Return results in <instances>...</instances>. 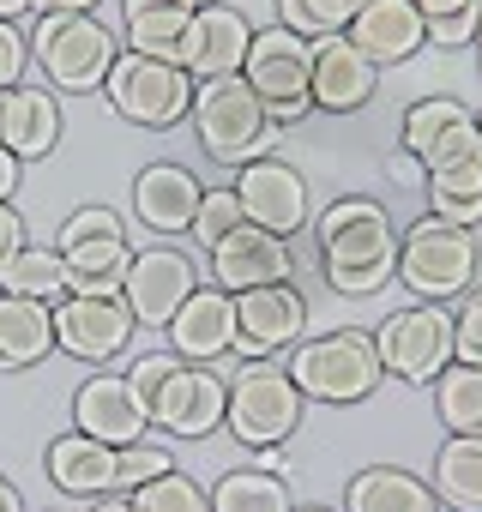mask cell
<instances>
[{
  "instance_id": "31",
  "label": "cell",
  "mask_w": 482,
  "mask_h": 512,
  "mask_svg": "<svg viewBox=\"0 0 482 512\" xmlns=\"http://www.w3.org/2000/svg\"><path fill=\"white\" fill-rule=\"evenodd\" d=\"M434 404H440L446 434H482V368L446 362L434 380Z\"/></svg>"
},
{
  "instance_id": "19",
  "label": "cell",
  "mask_w": 482,
  "mask_h": 512,
  "mask_svg": "<svg viewBox=\"0 0 482 512\" xmlns=\"http://www.w3.org/2000/svg\"><path fill=\"white\" fill-rule=\"evenodd\" d=\"M73 428L121 452V446L145 440L151 410H145V398L133 392V380H127V374H91V380L73 392Z\"/></svg>"
},
{
  "instance_id": "40",
  "label": "cell",
  "mask_w": 482,
  "mask_h": 512,
  "mask_svg": "<svg viewBox=\"0 0 482 512\" xmlns=\"http://www.w3.org/2000/svg\"><path fill=\"white\" fill-rule=\"evenodd\" d=\"M482 7V0H476ZM476 7H458V13H446V19H428V43L434 49H464V43H476Z\"/></svg>"
},
{
  "instance_id": "15",
  "label": "cell",
  "mask_w": 482,
  "mask_h": 512,
  "mask_svg": "<svg viewBox=\"0 0 482 512\" xmlns=\"http://www.w3.org/2000/svg\"><path fill=\"white\" fill-rule=\"evenodd\" d=\"M193 290H199L193 260L181 247H139L133 266H127V284H121V302L139 326H169Z\"/></svg>"
},
{
  "instance_id": "10",
  "label": "cell",
  "mask_w": 482,
  "mask_h": 512,
  "mask_svg": "<svg viewBox=\"0 0 482 512\" xmlns=\"http://www.w3.org/2000/svg\"><path fill=\"white\" fill-rule=\"evenodd\" d=\"M380 368L404 386H434L440 368L452 362V308L446 302H410L380 320L374 332Z\"/></svg>"
},
{
  "instance_id": "52",
  "label": "cell",
  "mask_w": 482,
  "mask_h": 512,
  "mask_svg": "<svg viewBox=\"0 0 482 512\" xmlns=\"http://www.w3.org/2000/svg\"><path fill=\"white\" fill-rule=\"evenodd\" d=\"M199 7H211V0H199Z\"/></svg>"
},
{
  "instance_id": "12",
  "label": "cell",
  "mask_w": 482,
  "mask_h": 512,
  "mask_svg": "<svg viewBox=\"0 0 482 512\" xmlns=\"http://www.w3.org/2000/svg\"><path fill=\"white\" fill-rule=\"evenodd\" d=\"M302 332H308V296H302L290 278L235 296V350H241V356L266 362V356L302 344Z\"/></svg>"
},
{
  "instance_id": "11",
  "label": "cell",
  "mask_w": 482,
  "mask_h": 512,
  "mask_svg": "<svg viewBox=\"0 0 482 512\" xmlns=\"http://www.w3.org/2000/svg\"><path fill=\"white\" fill-rule=\"evenodd\" d=\"M422 181H428V217H446L458 229L482 223V127H476V115L458 121L422 157Z\"/></svg>"
},
{
  "instance_id": "35",
  "label": "cell",
  "mask_w": 482,
  "mask_h": 512,
  "mask_svg": "<svg viewBox=\"0 0 482 512\" xmlns=\"http://www.w3.org/2000/svg\"><path fill=\"white\" fill-rule=\"evenodd\" d=\"M127 500H133V512H211V494H205L193 476H181V470H169V476L133 488Z\"/></svg>"
},
{
  "instance_id": "48",
  "label": "cell",
  "mask_w": 482,
  "mask_h": 512,
  "mask_svg": "<svg viewBox=\"0 0 482 512\" xmlns=\"http://www.w3.org/2000/svg\"><path fill=\"white\" fill-rule=\"evenodd\" d=\"M91 512H133V500H127V494H103Z\"/></svg>"
},
{
  "instance_id": "13",
  "label": "cell",
  "mask_w": 482,
  "mask_h": 512,
  "mask_svg": "<svg viewBox=\"0 0 482 512\" xmlns=\"http://www.w3.org/2000/svg\"><path fill=\"white\" fill-rule=\"evenodd\" d=\"M133 314L121 296H61L55 302V350L79 362H115L133 344Z\"/></svg>"
},
{
  "instance_id": "9",
  "label": "cell",
  "mask_w": 482,
  "mask_h": 512,
  "mask_svg": "<svg viewBox=\"0 0 482 512\" xmlns=\"http://www.w3.org/2000/svg\"><path fill=\"white\" fill-rule=\"evenodd\" d=\"M103 97H109V109L121 121L163 133V127H175L193 109V79L175 61H151V55L127 49V55H115V67L103 79Z\"/></svg>"
},
{
  "instance_id": "14",
  "label": "cell",
  "mask_w": 482,
  "mask_h": 512,
  "mask_svg": "<svg viewBox=\"0 0 482 512\" xmlns=\"http://www.w3.org/2000/svg\"><path fill=\"white\" fill-rule=\"evenodd\" d=\"M223 410H229V380H217L205 362H181L151 398V422L175 440H205L211 428H223Z\"/></svg>"
},
{
  "instance_id": "17",
  "label": "cell",
  "mask_w": 482,
  "mask_h": 512,
  "mask_svg": "<svg viewBox=\"0 0 482 512\" xmlns=\"http://www.w3.org/2000/svg\"><path fill=\"white\" fill-rule=\"evenodd\" d=\"M248 43H254V25L248 13L223 7V0H211V7H199L187 19V37H181V55L175 67L187 79H223V73H241V61H248Z\"/></svg>"
},
{
  "instance_id": "28",
  "label": "cell",
  "mask_w": 482,
  "mask_h": 512,
  "mask_svg": "<svg viewBox=\"0 0 482 512\" xmlns=\"http://www.w3.org/2000/svg\"><path fill=\"white\" fill-rule=\"evenodd\" d=\"M434 500L446 512H482V434H452L434 452Z\"/></svg>"
},
{
  "instance_id": "4",
  "label": "cell",
  "mask_w": 482,
  "mask_h": 512,
  "mask_svg": "<svg viewBox=\"0 0 482 512\" xmlns=\"http://www.w3.org/2000/svg\"><path fill=\"white\" fill-rule=\"evenodd\" d=\"M380 350H374V332H326V338H308L290 350V380L302 386V398H320V404H362L374 386H380Z\"/></svg>"
},
{
  "instance_id": "30",
  "label": "cell",
  "mask_w": 482,
  "mask_h": 512,
  "mask_svg": "<svg viewBox=\"0 0 482 512\" xmlns=\"http://www.w3.org/2000/svg\"><path fill=\"white\" fill-rule=\"evenodd\" d=\"M211 512H290V482L266 464L254 470H229L211 488Z\"/></svg>"
},
{
  "instance_id": "34",
  "label": "cell",
  "mask_w": 482,
  "mask_h": 512,
  "mask_svg": "<svg viewBox=\"0 0 482 512\" xmlns=\"http://www.w3.org/2000/svg\"><path fill=\"white\" fill-rule=\"evenodd\" d=\"M350 19H356L350 0H278V25L296 31V37H308V43L350 31Z\"/></svg>"
},
{
  "instance_id": "33",
  "label": "cell",
  "mask_w": 482,
  "mask_h": 512,
  "mask_svg": "<svg viewBox=\"0 0 482 512\" xmlns=\"http://www.w3.org/2000/svg\"><path fill=\"white\" fill-rule=\"evenodd\" d=\"M187 7H151V13H127V49L133 55H151V61H175L181 55V37H187Z\"/></svg>"
},
{
  "instance_id": "50",
  "label": "cell",
  "mask_w": 482,
  "mask_h": 512,
  "mask_svg": "<svg viewBox=\"0 0 482 512\" xmlns=\"http://www.w3.org/2000/svg\"><path fill=\"white\" fill-rule=\"evenodd\" d=\"M476 37H482V7H476Z\"/></svg>"
},
{
  "instance_id": "5",
  "label": "cell",
  "mask_w": 482,
  "mask_h": 512,
  "mask_svg": "<svg viewBox=\"0 0 482 512\" xmlns=\"http://www.w3.org/2000/svg\"><path fill=\"white\" fill-rule=\"evenodd\" d=\"M302 386L290 380V368L278 362H248L235 380H229V410H223V428L241 440V446H284L296 428H302Z\"/></svg>"
},
{
  "instance_id": "41",
  "label": "cell",
  "mask_w": 482,
  "mask_h": 512,
  "mask_svg": "<svg viewBox=\"0 0 482 512\" xmlns=\"http://www.w3.org/2000/svg\"><path fill=\"white\" fill-rule=\"evenodd\" d=\"M25 61H31V43L13 25H0V91H13L25 79Z\"/></svg>"
},
{
  "instance_id": "42",
  "label": "cell",
  "mask_w": 482,
  "mask_h": 512,
  "mask_svg": "<svg viewBox=\"0 0 482 512\" xmlns=\"http://www.w3.org/2000/svg\"><path fill=\"white\" fill-rule=\"evenodd\" d=\"M19 247H25V217H19L7 199H0V266H7Z\"/></svg>"
},
{
  "instance_id": "21",
  "label": "cell",
  "mask_w": 482,
  "mask_h": 512,
  "mask_svg": "<svg viewBox=\"0 0 482 512\" xmlns=\"http://www.w3.org/2000/svg\"><path fill=\"white\" fill-rule=\"evenodd\" d=\"M344 37L374 67H398V61H410L428 43V19H422V7H410V0H368V7H356Z\"/></svg>"
},
{
  "instance_id": "43",
  "label": "cell",
  "mask_w": 482,
  "mask_h": 512,
  "mask_svg": "<svg viewBox=\"0 0 482 512\" xmlns=\"http://www.w3.org/2000/svg\"><path fill=\"white\" fill-rule=\"evenodd\" d=\"M13 187H19V157L0 145V199H13Z\"/></svg>"
},
{
  "instance_id": "22",
  "label": "cell",
  "mask_w": 482,
  "mask_h": 512,
  "mask_svg": "<svg viewBox=\"0 0 482 512\" xmlns=\"http://www.w3.org/2000/svg\"><path fill=\"white\" fill-rule=\"evenodd\" d=\"M199 199H205V187L181 163H145L133 175V217L145 229H157V235H187Z\"/></svg>"
},
{
  "instance_id": "51",
  "label": "cell",
  "mask_w": 482,
  "mask_h": 512,
  "mask_svg": "<svg viewBox=\"0 0 482 512\" xmlns=\"http://www.w3.org/2000/svg\"><path fill=\"white\" fill-rule=\"evenodd\" d=\"M350 7H368V0H350Z\"/></svg>"
},
{
  "instance_id": "16",
  "label": "cell",
  "mask_w": 482,
  "mask_h": 512,
  "mask_svg": "<svg viewBox=\"0 0 482 512\" xmlns=\"http://www.w3.org/2000/svg\"><path fill=\"white\" fill-rule=\"evenodd\" d=\"M235 199H241V217L272 229V235H296L308 223V181L284 163V157H254V163H241L235 175Z\"/></svg>"
},
{
  "instance_id": "47",
  "label": "cell",
  "mask_w": 482,
  "mask_h": 512,
  "mask_svg": "<svg viewBox=\"0 0 482 512\" xmlns=\"http://www.w3.org/2000/svg\"><path fill=\"white\" fill-rule=\"evenodd\" d=\"M37 7V0H0V25H13V19H25Z\"/></svg>"
},
{
  "instance_id": "46",
  "label": "cell",
  "mask_w": 482,
  "mask_h": 512,
  "mask_svg": "<svg viewBox=\"0 0 482 512\" xmlns=\"http://www.w3.org/2000/svg\"><path fill=\"white\" fill-rule=\"evenodd\" d=\"M0 512H25V494H19L7 476H0Z\"/></svg>"
},
{
  "instance_id": "2",
  "label": "cell",
  "mask_w": 482,
  "mask_h": 512,
  "mask_svg": "<svg viewBox=\"0 0 482 512\" xmlns=\"http://www.w3.org/2000/svg\"><path fill=\"white\" fill-rule=\"evenodd\" d=\"M193 133H199V145L217 157V163H229V169H241V163H254V157H266L272 151V115H266V103L254 97V85L241 79V73H223V79H205V85H193Z\"/></svg>"
},
{
  "instance_id": "44",
  "label": "cell",
  "mask_w": 482,
  "mask_h": 512,
  "mask_svg": "<svg viewBox=\"0 0 482 512\" xmlns=\"http://www.w3.org/2000/svg\"><path fill=\"white\" fill-rule=\"evenodd\" d=\"M410 7H422V19H446L458 7H476V0H410Z\"/></svg>"
},
{
  "instance_id": "26",
  "label": "cell",
  "mask_w": 482,
  "mask_h": 512,
  "mask_svg": "<svg viewBox=\"0 0 482 512\" xmlns=\"http://www.w3.org/2000/svg\"><path fill=\"white\" fill-rule=\"evenodd\" d=\"M344 512H434V488L416 470L398 464H368L344 488Z\"/></svg>"
},
{
  "instance_id": "36",
  "label": "cell",
  "mask_w": 482,
  "mask_h": 512,
  "mask_svg": "<svg viewBox=\"0 0 482 512\" xmlns=\"http://www.w3.org/2000/svg\"><path fill=\"white\" fill-rule=\"evenodd\" d=\"M169 470H175V458H169V446H157V440H133V446L115 452V488H121V494H133V488H145V482H157V476H169Z\"/></svg>"
},
{
  "instance_id": "45",
  "label": "cell",
  "mask_w": 482,
  "mask_h": 512,
  "mask_svg": "<svg viewBox=\"0 0 482 512\" xmlns=\"http://www.w3.org/2000/svg\"><path fill=\"white\" fill-rule=\"evenodd\" d=\"M37 7H43V13H97L103 0H37Z\"/></svg>"
},
{
  "instance_id": "54",
  "label": "cell",
  "mask_w": 482,
  "mask_h": 512,
  "mask_svg": "<svg viewBox=\"0 0 482 512\" xmlns=\"http://www.w3.org/2000/svg\"><path fill=\"white\" fill-rule=\"evenodd\" d=\"M476 127H482V115H476Z\"/></svg>"
},
{
  "instance_id": "49",
  "label": "cell",
  "mask_w": 482,
  "mask_h": 512,
  "mask_svg": "<svg viewBox=\"0 0 482 512\" xmlns=\"http://www.w3.org/2000/svg\"><path fill=\"white\" fill-rule=\"evenodd\" d=\"M290 512H332V506H290Z\"/></svg>"
},
{
  "instance_id": "6",
  "label": "cell",
  "mask_w": 482,
  "mask_h": 512,
  "mask_svg": "<svg viewBox=\"0 0 482 512\" xmlns=\"http://www.w3.org/2000/svg\"><path fill=\"white\" fill-rule=\"evenodd\" d=\"M55 247H61V266H67V296H121L133 247H127V229L109 205H79L61 223Z\"/></svg>"
},
{
  "instance_id": "3",
  "label": "cell",
  "mask_w": 482,
  "mask_h": 512,
  "mask_svg": "<svg viewBox=\"0 0 482 512\" xmlns=\"http://www.w3.org/2000/svg\"><path fill=\"white\" fill-rule=\"evenodd\" d=\"M398 284L422 302H452L476 284V229L446 217H416L398 241Z\"/></svg>"
},
{
  "instance_id": "8",
  "label": "cell",
  "mask_w": 482,
  "mask_h": 512,
  "mask_svg": "<svg viewBox=\"0 0 482 512\" xmlns=\"http://www.w3.org/2000/svg\"><path fill=\"white\" fill-rule=\"evenodd\" d=\"M308 73H314V49H308V37L284 31V25L254 31L248 61H241V79H248L254 97L266 103L272 127H296V121L314 109V97H308Z\"/></svg>"
},
{
  "instance_id": "18",
  "label": "cell",
  "mask_w": 482,
  "mask_h": 512,
  "mask_svg": "<svg viewBox=\"0 0 482 512\" xmlns=\"http://www.w3.org/2000/svg\"><path fill=\"white\" fill-rule=\"evenodd\" d=\"M290 272H296L290 241L272 235V229H260V223H241V229H229V235L211 247V278H217V290H229V296L260 290V284H284Z\"/></svg>"
},
{
  "instance_id": "55",
  "label": "cell",
  "mask_w": 482,
  "mask_h": 512,
  "mask_svg": "<svg viewBox=\"0 0 482 512\" xmlns=\"http://www.w3.org/2000/svg\"><path fill=\"white\" fill-rule=\"evenodd\" d=\"M476 43H482V37H476Z\"/></svg>"
},
{
  "instance_id": "1",
  "label": "cell",
  "mask_w": 482,
  "mask_h": 512,
  "mask_svg": "<svg viewBox=\"0 0 482 512\" xmlns=\"http://www.w3.org/2000/svg\"><path fill=\"white\" fill-rule=\"evenodd\" d=\"M320 235V266L338 296H374L398 278V229L380 199H332L314 223Z\"/></svg>"
},
{
  "instance_id": "29",
  "label": "cell",
  "mask_w": 482,
  "mask_h": 512,
  "mask_svg": "<svg viewBox=\"0 0 482 512\" xmlns=\"http://www.w3.org/2000/svg\"><path fill=\"white\" fill-rule=\"evenodd\" d=\"M0 296H31V302H61L67 296V266H61V247H19L7 266H0Z\"/></svg>"
},
{
  "instance_id": "24",
  "label": "cell",
  "mask_w": 482,
  "mask_h": 512,
  "mask_svg": "<svg viewBox=\"0 0 482 512\" xmlns=\"http://www.w3.org/2000/svg\"><path fill=\"white\" fill-rule=\"evenodd\" d=\"M0 145H7L19 163L49 157L61 145V103H55V91H43V85L0 91Z\"/></svg>"
},
{
  "instance_id": "39",
  "label": "cell",
  "mask_w": 482,
  "mask_h": 512,
  "mask_svg": "<svg viewBox=\"0 0 482 512\" xmlns=\"http://www.w3.org/2000/svg\"><path fill=\"white\" fill-rule=\"evenodd\" d=\"M175 368H181V356H175V350H151V356H139V362L127 368V380H133V392L145 398V410H151V398H157V386H163V380H169Z\"/></svg>"
},
{
  "instance_id": "38",
  "label": "cell",
  "mask_w": 482,
  "mask_h": 512,
  "mask_svg": "<svg viewBox=\"0 0 482 512\" xmlns=\"http://www.w3.org/2000/svg\"><path fill=\"white\" fill-rule=\"evenodd\" d=\"M452 362L482 368V284H470L464 302L452 308Z\"/></svg>"
},
{
  "instance_id": "20",
  "label": "cell",
  "mask_w": 482,
  "mask_h": 512,
  "mask_svg": "<svg viewBox=\"0 0 482 512\" xmlns=\"http://www.w3.org/2000/svg\"><path fill=\"white\" fill-rule=\"evenodd\" d=\"M314 49V73H308V97H314V109H332V115H356L368 97H374V85H380V67L338 31V37H314L308 43Z\"/></svg>"
},
{
  "instance_id": "37",
  "label": "cell",
  "mask_w": 482,
  "mask_h": 512,
  "mask_svg": "<svg viewBox=\"0 0 482 512\" xmlns=\"http://www.w3.org/2000/svg\"><path fill=\"white\" fill-rule=\"evenodd\" d=\"M248 217H241V199H235V187H205V199H199V211H193V241L199 247H217L229 229H241Z\"/></svg>"
},
{
  "instance_id": "32",
  "label": "cell",
  "mask_w": 482,
  "mask_h": 512,
  "mask_svg": "<svg viewBox=\"0 0 482 512\" xmlns=\"http://www.w3.org/2000/svg\"><path fill=\"white\" fill-rule=\"evenodd\" d=\"M458 121H470V109H464L458 97H422V103H410V109H404L398 151L422 163V157H428V151H434V145H440L452 127H458Z\"/></svg>"
},
{
  "instance_id": "53",
  "label": "cell",
  "mask_w": 482,
  "mask_h": 512,
  "mask_svg": "<svg viewBox=\"0 0 482 512\" xmlns=\"http://www.w3.org/2000/svg\"><path fill=\"white\" fill-rule=\"evenodd\" d=\"M434 512H446V506H434Z\"/></svg>"
},
{
  "instance_id": "25",
  "label": "cell",
  "mask_w": 482,
  "mask_h": 512,
  "mask_svg": "<svg viewBox=\"0 0 482 512\" xmlns=\"http://www.w3.org/2000/svg\"><path fill=\"white\" fill-rule=\"evenodd\" d=\"M49 482L73 500H103L115 494V446L91 440V434H61L49 440Z\"/></svg>"
},
{
  "instance_id": "7",
  "label": "cell",
  "mask_w": 482,
  "mask_h": 512,
  "mask_svg": "<svg viewBox=\"0 0 482 512\" xmlns=\"http://www.w3.org/2000/svg\"><path fill=\"white\" fill-rule=\"evenodd\" d=\"M31 55L49 73V85H61V91H103L121 49L97 13H43L31 31Z\"/></svg>"
},
{
  "instance_id": "27",
  "label": "cell",
  "mask_w": 482,
  "mask_h": 512,
  "mask_svg": "<svg viewBox=\"0 0 482 512\" xmlns=\"http://www.w3.org/2000/svg\"><path fill=\"white\" fill-rule=\"evenodd\" d=\"M55 350V308L31 296H0V368H31Z\"/></svg>"
},
{
  "instance_id": "23",
  "label": "cell",
  "mask_w": 482,
  "mask_h": 512,
  "mask_svg": "<svg viewBox=\"0 0 482 512\" xmlns=\"http://www.w3.org/2000/svg\"><path fill=\"white\" fill-rule=\"evenodd\" d=\"M163 332H169V350L181 362H217L235 350V296L229 290H193Z\"/></svg>"
}]
</instances>
